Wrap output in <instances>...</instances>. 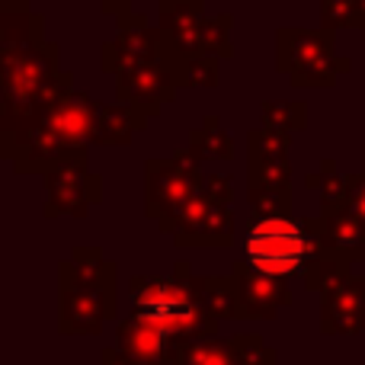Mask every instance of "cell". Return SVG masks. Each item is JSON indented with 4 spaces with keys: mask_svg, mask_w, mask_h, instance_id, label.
<instances>
[{
    "mask_svg": "<svg viewBox=\"0 0 365 365\" xmlns=\"http://www.w3.org/2000/svg\"><path fill=\"white\" fill-rule=\"evenodd\" d=\"M321 257L317 218H253L244 231V263L276 279L304 276Z\"/></svg>",
    "mask_w": 365,
    "mask_h": 365,
    "instance_id": "cell-3",
    "label": "cell"
},
{
    "mask_svg": "<svg viewBox=\"0 0 365 365\" xmlns=\"http://www.w3.org/2000/svg\"><path fill=\"white\" fill-rule=\"evenodd\" d=\"M259 115H263V128H272V132H302L308 125V106L304 103H276L266 100L259 106Z\"/></svg>",
    "mask_w": 365,
    "mask_h": 365,
    "instance_id": "cell-21",
    "label": "cell"
},
{
    "mask_svg": "<svg viewBox=\"0 0 365 365\" xmlns=\"http://www.w3.org/2000/svg\"><path fill=\"white\" fill-rule=\"evenodd\" d=\"M253 218H292V182L285 186H247Z\"/></svg>",
    "mask_w": 365,
    "mask_h": 365,
    "instance_id": "cell-19",
    "label": "cell"
},
{
    "mask_svg": "<svg viewBox=\"0 0 365 365\" xmlns=\"http://www.w3.org/2000/svg\"><path fill=\"white\" fill-rule=\"evenodd\" d=\"M231 29H234V16H231V13H218V16H212V19L205 23V32H202V48H199V55L234 58Z\"/></svg>",
    "mask_w": 365,
    "mask_h": 365,
    "instance_id": "cell-24",
    "label": "cell"
},
{
    "mask_svg": "<svg viewBox=\"0 0 365 365\" xmlns=\"http://www.w3.org/2000/svg\"><path fill=\"white\" fill-rule=\"evenodd\" d=\"M158 29L164 32L167 45L177 55H199L202 32H205V4L202 0H160L158 4Z\"/></svg>",
    "mask_w": 365,
    "mask_h": 365,
    "instance_id": "cell-12",
    "label": "cell"
},
{
    "mask_svg": "<svg viewBox=\"0 0 365 365\" xmlns=\"http://www.w3.org/2000/svg\"><path fill=\"white\" fill-rule=\"evenodd\" d=\"M202 160L189 148L170 158L145 160V215L158 225L160 234H177L182 212L199 195L205 173H199Z\"/></svg>",
    "mask_w": 365,
    "mask_h": 365,
    "instance_id": "cell-5",
    "label": "cell"
},
{
    "mask_svg": "<svg viewBox=\"0 0 365 365\" xmlns=\"http://www.w3.org/2000/svg\"><path fill=\"white\" fill-rule=\"evenodd\" d=\"M42 180L45 192H48V202L42 208L45 218H61V215L87 218L90 208L100 205L103 199V182L96 173H90L87 154H74V158L55 164Z\"/></svg>",
    "mask_w": 365,
    "mask_h": 365,
    "instance_id": "cell-7",
    "label": "cell"
},
{
    "mask_svg": "<svg viewBox=\"0 0 365 365\" xmlns=\"http://www.w3.org/2000/svg\"><path fill=\"white\" fill-rule=\"evenodd\" d=\"M231 240H234V205H221L205 189H199V195L182 212L180 227L173 234V244L177 247H227Z\"/></svg>",
    "mask_w": 365,
    "mask_h": 365,
    "instance_id": "cell-9",
    "label": "cell"
},
{
    "mask_svg": "<svg viewBox=\"0 0 365 365\" xmlns=\"http://www.w3.org/2000/svg\"><path fill=\"white\" fill-rule=\"evenodd\" d=\"M132 4H135V0H100L103 13H109V16H115V19L125 16V13H135Z\"/></svg>",
    "mask_w": 365,
    "mask_h": 365,
    "instance_id": "cell-29",
    "label": "cell"
},
{
    "mask_svg": "<svg viewBox=\"0 0 365 365\" xmlns=\"http://www.w3.org/2000/svg\"><path fill=\"white\" fill-rule=\"evenodd\" d=\"M173 272H180V276L189 282L195 302H199V308L205 311L208 317H215L218 324L221 321H240L237 292H234L231 276H192V266H189L186 259H180V263L173 266Z\"/></svg>",
    "mask_w": 365,
    "mask_h": 365,
    "instance_id": "cell-16",
    "label": "cell"
},
{
    "mask_svg": "<svg viewBox=\"0 0 365 365\" xmlns=\"http://www.w3.org/2000/svg\"><path fill=\"white\" fill-rule=\"evenodd\" d=\"M177 83L180 87H218L221 83V58L212 55H186L177 58Z\"/></svg>",
    "mask_w": 365,
    "mask_h": 365,
    "instance_id": "cell-20",
    "label": "cell"
},
{
    "mask_svg": "<svg viewBox=\"0 0 365 365\" xmlns=\"http://www.w3.org/2000/svg\"><path fill=\"white\" fill-rule=\"evenodd\" d=\"M346 279H349V266L334 257H317L314 263L308 266V272H304V285H308L311 292H321V295L327 289H334V285L346 282Z\"/></svg>",
    "mask_w": 365,
    "mask_h": 365,
    "instance_id": "cell-25",
    "label": "cell"
},
{
    "mask_svg": "<svg viewBox=\"0 0 365 365\" xmlns=\"http://www.w3.org/2000/svg\"><path fill=\"white\" fill-rule=\"evenodd\" d=\"M324 29H356L362 26V0H321Z\"/></svg>",
    "mask_w": 365,
    "mask_h": 365,
    "instance_id": "cell-26",
    "label": "cell"
},
{
    "mask_svg": "<svg viewBox=\"0 0 365 365\" xmlns=\"http://www.w3.org/2000/svg\"><path fill=\"white\" fill-rule=\"evenodd\" d=\"M346 212V180L336 173L330 158L321 160V218Z\"/></svg>",
    "mask_w": 365,
    "mask_h": 365,
    "instance_id": "cell-23",
    "label": "cell"
},
{
    "mask_svg": "<svg viewBox=\"0 0 365 365\" xmlns=\"http://www.w3.org/2000/svg\"><path fill=\"white\" fill-rule=\"evenodd\" d=\"M234 365H276V349H269L259 334H234Z\"/></svg>",
    "mask_w": 365,
    "mask_h": 365,
    "instance_id": "cell-27",
    "label": "cell"
},
{
    "mask_svg": "<svg viewBox=\"0 0 365 365\" xmlns=\"http://www.w3.org/2000/svg\"><path fill=\"white\" fill-rule=\"evenodd\" d=\"M132 314L154 324L160 334H167L177 346L186 349L195 340L218 336V321L199 308L189 282L173 272L170 279L138 276L132 279Z\"/></svg>",
    "mask_w": 365,
    "mask_h": 365,
    "instance_id": "cell-2",
    "label": "cell"
},
{
    "mask_svg": "<svg viewBox=\"0 0 365 365\" xmlns=\"http://www.w3.org/2000/svg\"><path fill=\"white\" fill-rule=\"evenodd\" d=\"M189 151L199 160H231L234 158V138L221 125L218 115H205L199 128L189 132Z\"/></svg>",
    "mask_w": 365,
    "mask_h": 365,
    "instance_id": "cell-18",
    "label": "cell"
},
{
    "mask_svg": "<svg viewBox=\"0 0 365 365\" xmlns=\"http://www.w3.org/2000/svg\"><path fill=\"white\" fill-rule=\"evenodd\" d=\"M276 68L289 77L292 87H334V81L353 61L336 55V32L330 29H302V26H282L276 32Z\"/></svg>",
    "mask_w": 365,
    "mask_h": 365,
    "instance_id": "cell-4",
    "label": "cell"
},
{
    "mask_svg": "<svg viewBox=\"0 0 365 365\" xmlns=\"http://www.w3.org/2000/svg\"><path fill=\"white\" fill-rule=\"evenodd\" d=\"M115 317V263L96 247H77L58 266V330L64 336H93Z\"/></svg>",
    "mask_w": 365,
    "mask_h": 365,
    "instance_id": "cell-1",
    "label": "cell"
},
{
    "mask_svg": "<svg viewBox=\"0 0 365 365\" xmlns=\"http://www.w3.org/2000/svg\"><path fill=\"white\" fill-rule=\"evenodd\" d=\"M100 365H138V362L128 359V356L115 346V349H103V353H100Z\"/></svg>",
    "mask_w": 365,
    "mask_h": 365,
    "instance_id": "cell-30",
    "label": "cell"
},
{
    "mask_svg": "<svg viewBox=\"0 0 365 365\" xmlns=\"http://www.w3.org/2000/svg\"><path fill=\"white\" fill-rule=\"evenodd\" d=\"M321 298V330L327 336H349L365 330V276H349Z\"/></svg>",
    "mask_w": 365,
    "mask_h": 365,
    "instance_id": "cell-11",
    "label": "cell"
},
{
    "mask_svg": "<svg viewBox=\"0 0 365 365\" xmlns=\"http://www.w3.org/2000/svg\"><path fill=\"white\" fill-rule=\"evenodd\" d=\"M292 135L272 132V128H253L247 135V186H285L292 182L289 164Z\"/></svg>",
    "mask_w": 365,
    "mask_h": 365,
    "instance_id": "cell-10",
    "label": "cell"
},
{
    "mask_svg": "<svg viewBox=\"0 0 365 365\" xmlns=\"http://www.w3.org/2000/svg\"><path fill=\"white\" fill-rule=\"evenodd\" d=\"M346 212L365 225V170L346 177Z\"/></svg>",
    "mask_w": 365,
    "mask_h": 365,
    "instance_id": "cell-28",
    "label": "cell"
},
{
    "mask_svg": "<svg viewBox=\"0 0 365 365\" xmlns=\"http://www.w3.org/2000/svg\"><path fill=\"white\" fill-rule=\"evenodd\" d=\"M170 51L173 48L167 45L164 32H160L158 26H148V19H145V23H138V26L119 29V36H115L113 42L103 45L100 61H103V71L119 74L128 64L148 61V58H164V55H170Z\"/></svg>",
    "mask_w": 365,
    "mask_h": 365,
    "instance_id": "cell-14",
    "label": "cell"
},
{
    "mask_svg": "<svg viewBox=\"0 0 365 365\" xmlns=\"http://www.w3.org/2000/svg\"><path fill=\"white\" fill-rule=\"evenodd\" d=\"M115 346L138 365H177L182 353V346H177L170 336L160 334L154 324L141 321L135 314L119 321V327H115Z\"/></svg>",
    "mask_w": 365,
    "mask_h": 365,
    "instance_id": "cell-13",
    "label": "cell"
},
{
    "mask_svg": "<svg viewBox=\"0 0 365 365\" xmlns=\"http://www.w3.org/2000/svg\"><path fill=\"white\" fill-rule=\"evenodd\" d=\"M177 51L164 58H148V61H135L115 74V96L122 106H132L148 122L158 119L160 106L177 96Z\"/></svg>",
    "mask_w": 365,
    "mask_h": 365,
    "instance_id": "cell-6",
    "label": "cell"
},
{
    "mask_svg": "<svg viewBox=\"0 0 365 365\" xmlns=\"http://www.w3.org/2000/svg\"><path fill=\"white\" fill-rule=\"evenodd\" d=\"M231 282H234V292H237L240 321H272L279 311L292 304L289 279L266 276V272L253 269L244 259L234 263Z\"/></svg>",
    "mask_w": 365,
    "mask_h": 365,
    "instance_id": "cell-8",
    "label": "cell"
},
{
    "mask_svg": "<svg viewBox=\"0 0 365 365\" xmlns=\"http://www.w3.org/2000/svg\"><path fill=\"white\" fill-rule=\"evenodd\" d=\"M177 365H234V343L221 336L195 340L180 353Z\"/></svg>",
    "mask_w": 365,
    "mask_h": 365,
    "instance_id": "cell-22",
    "label": "cell"
},
{
    "mask_svg": "<svg viewBox=\"0 0 365 365\" xmlns=\"http://www.w3.org/2000/svg\"><path fill=\"white\" fill-rule=\"evenodd\" d=\"M148 125V119L141 113H135L132 106H96L93 115V145H128L141 128Z\"/></svg>",
    "mask_w": 365,
    "mask_h": 365,
    "instance_id": "cell-17",
    "label": "cell"
},
{
    "mask_svg": "<svg viewBox=\"0 0 365 365\" xmlns=\"http://www.w3.org/2000/svg\"><path fill=\"white\" fill-rule=\"evenodd\" d=\"M317 237H321V257H334L346 266L365 259V225L349 212L317 218Z\"/></svg>",
    "mask_w": 365,
    "mask_h": 365,
    "instance_id": "cell-15",
    "label": "cell"
}]
</instances>
